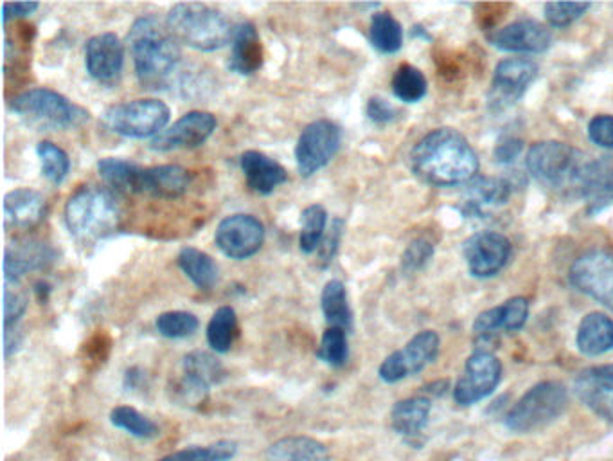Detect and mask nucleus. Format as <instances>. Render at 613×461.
<instances>
[{
    "label": "nucleus",
    "mask_w": 613,
    "mask_h": 461,
    "mask_svg": "<svg viewBox=\"0 0 613 461\" xmlns=\"http://www.w3.org/2000/svg\"><path fill=\"white\" fill-rule=\"evenodd\" d=\"M226 368L209 351H191L183 360V377L173 386V400L187 408L206 402L212 386L226 379Z\"/></svg>",
    "instance_id": "nucleus-9"
},
{
    "label": "nucleus",
    "mask_w": 613,
    "mask_h": 461,
    "mask_svg": "<svg viewBox=\"0 0 613 461\" xmlns=\"http://www.w3.org/2000/svg\"><path fill=\"white\" fill-rule=\"evenodd\" d=\"M489 42L508 53L542 54L551 48L552 34L537 20L522 19L497 29L489 34Z\"/></svg>",
    "instance_id": "nucleus-19"
},
{
    "label": "nucleus",
    "mask_w": 613,
    "mask_h": 461,
    "mask_svg": "<svg viewBox=\"0 0 613 461\" xmlns=\"http://www.w3.org/2000/svg\"><path fill=\"white\" fill-rule=\"evenodd\" d=\"M367 117L376 125H387L398 117V111L384 98H371L367 101Z\"/></svg>",
    "instance_id": "nucleus-49"
},
{
    "label": "nucleus",
    "mask_w": 613,
    "mask_h": 461,
    "mask_svg": "<svg viewBox=\"0 0 613 461\" xmlns=\"http://www.w3.org/2000/svg\"><path fill=\"white\" fill-rule=\"evenodd\" d=\"M589 137L601 148L613 150V115L601 114L589 123Z\"/></svg>",
    "instance_id": "nucleus-48"
},
{
    "label": "nucleus",
    "mask_w": 613,
    "mask_h": 461,
    "mask_svg": "<svg viewBox=\"0 0 613 461\" xmlns=\"http://www.w3.org/2000/svg\"><path fill=\"white\" fill-rule=\"evenodd\" d=\"M238 336V316L232 307H220L207 325V342L216 354H227Z\"/></svg>",
    "instance_id": "nucleus-35"
},
{
    "label": "nucleus",
    "mask_w": 613,
    "mask_h": 461,
    "mask_svg": "<svg viewBox=\"0 0 613 461\" xmlns=\"http://www.w3.org/2000/svg\"><path fill=\"white\" fill-rule=\"evenodd\" d=\"M569 395L565 386L557 380H546L532 386L522 399L515 403L506 417V428L517 434L542 431L565 413Z\"/></svg>",
    "instance_id": "nucleus-7"
},
{
    "label": "nucleus",
    "mask_w": 613,
    "mask_h": 461,
    "mask_svg": "<svg viewBox=\"0 0 613 461\" xmlns=\"http://www.w3.org/2000/svg\"><path fill=\"white\" fill-rule=\"evenodd\" d=\"M240 166L250 189L258 195H270L288 181L287 170L258 150H247L240 157Z\"/></svg>",
    "instance_id": "nucleus-26"
},
{
    "label": "nucleus",
    "mask_w": 613,
    "mask_h": 461,
    "mask_svg": "<svg viewBox=\"0 0 613 461\" xmlns=\"http://www.w3.org/2000/svg\"><path fill=\"white\" fill-rule=\"evenodd\" d=\"M263 43L252 22H241L235 28L229 69L241 76H252L263 68Z\"/></svg>",
    "instance_id": "nucleus-27"
},
{
    "label": "nucleus",
    "mask_w": 613,
    "mask_h": 461,
    "mask_svg": "<svg viewBox=\"0 0 613 461\" xmlns=\"http://www.w3.org/2000/svg\"><path fill=\"white\" fill-rule=\"evenodd\" d=\"M345 224L342 218H333L331 221L330 229L326 230V235L322 238L321 247L316 250V264L321 269H326L333 264L339 247H341L342 236H344Z\"/></svg>",
    "instance_id": "nucleus-46"
},
{
    "label": "nucleus",
    "mask_w": 613,
    "mask_h": 461,
    "mask_svg": "<svg viewBox=\"0 0 613 461\" xmlns=\"http://www.w3.org/2000/svg\"><path fill=\"white\" fill-rule=\"evenodd\" d=\"M434 256V245L427 238H416L407 245L402 256V269L407 274L422 270Z\"/></svg>",
    "instance_id": "nucleus-47"
},
{
    "label": "nucleus",
    "mask_w": 613,
    "mask_h": 461,
    "mask_svg": "<svg viewBox=\"0 0 613 461\" xmlns=\"http://www.w3.org/2000/svg\"><path fill=\"white\" fill-rule=\"evenodd\" d=\"M177 264L200 290H211L218 281L220 270L215 259L197 247H183L178 253Z\"/></svg>",
    "instance_id": "nucleus-33"
},
{
    "label": "nucleus",
    "mask_w": 613,
    "mask_h": 461,
    "mask_svg": "<svg viewBox=\"0 0 613 461\" xmlns=\"http://www.w3.org/2000/svg\"><path fill=\"white\" fill-rule=\"evenodd\" d=\"M590 215H600L613 204V155L590 161L586 168L581 197Z\"/></svg>",
    "instance_id": "nucleus-24"
},
{
    "label": "nucleus",
    "mask_w": 613,
    "mask_h": 461,
    "mask_svg": "<svg viewBox=\"0 0 613 461\" xmlns=\"http://www.w3.org/2000/svg\"><path fill=\"white\" fill-rule=\"evenodd\" d=\"M370 40L380 53H398L403 45V28L391 13H374L371 19Z\"/></svg>",
    "instance_id": "nucleus-36"
},
{
    "label": "nucleus",
    "mask_w": 613,
    "mask_h": 461,
    "mask_svg": "<svg viewBox=\"0 0 613 461\" xmlns=\"http://www.w3.org/2000/svg\"><path fill=\"white\" fill-rule=\"evenodd\" d=\"M86 72L96 82L112 85L121 78L125 68V45L114 33H101L92 37L85 48Z\"/></svg>",
    "instance_id": "nucleus-18"
},
{
    "label": "nucleus",
    "mask_w": 613,
    "mask_h": 461,
    "mask_svg": "<svg viewBox=\"0 0 613 461\" xmlns=\"http://www.w3.org/2000/svg\"><path fill=\"white\" fill-rule=\"evenodd\" d=\"M575 342L583 356L598 357L613 350V319L601 313L583 317Z\"/></svg>",
    "instance_id": "nucleus-29"
},
{
    "label": "nucleus",
    "mask_w": 613,
    "mask_h": 461,
    "mask_svg": "<svg viewBox=\"0 0 613 461\" xmlns=\"http://www.w3.org/2000/svg\"><path fill=\"white\" fill-rule=\"evenodd\" d=\"M200 327L198 317L191 313H184V310H172V313H164L157 317L155 321V328L158 334L168 339H186L191 337L195 331Z\"/></svg>",
    "instance_id": "nucleus-42"
},
{
    "label": "nucleus",
    "mask_w": 613,
    "mask_h": 461,
    "mask_svg": "<svg viewBox=\"0 0 613 461\" xmlns=\"http://www.w3.org/2000/svg\"><path fill=\"white\" fill-rule=\"evenodd\" d=\"M144 380V371L137 366L126 370L125 380H123V386H125L126 391H135V389L141 388Z\"/></svg>",
    "instance_id": "nucleus-52"
},
{
    "label": "nucleus",
    "mask_w": 613,
    "mask_h": 461,
    "mask_svg": "<svg viewBox=\"0 0 613 461\" xmlns=\"http://www.w3.org/2000/svg\"><path fill=\"white\" fill-rule=\"evenodd\" d=\"M347 331L342 328H328L321 339V346L316 350V357L333 368H341L350 359V345H347Z\"/></svg>",
    "instance_id": "nucleus-43"
},
{
    "label": "nucleus",
    "mask_w": 613,
    "mask_h": 461,
    "mask_svg": "<svg viewBox=\"0 0 613 461\" xmlns=\"http://www.w3.org/2000/svg\"><path fill=\"white\" fill-rule=\"evenodd\" d=\"M411 166L430 186H460L477 178L479 157L465 135L445 126L417 141L411 152Z\"/></svg>",
    "instance_id": "nucleus-1"
},
{
    "label": "nucleus",
    "mask_w": 613,
    "mask_h": 461,
    "mask_svg": "<svg viewBox=\"0 0 613 461\" xmlns=\"http://www.w3.org/2000/svg\"><path fill=\"white\" fill-rule=\"evenodd\" d=\"M215 242L227 258H252L264 244L263 222L245 213L227 216L216 227Z\"/></svg>",
    "instance_id": "nucleus-15"
},
{
    "label": "nucleus",
    "mask_w": 613,
    "mask_h": 461,
    "mask_svg": "<svg viewBox=\"0 0 613 461\" xmlns=\"http://www.w3.org/2000/svg\"><path fill=\"white\" fill-rule=\"evenodd\" d=\"M522 141L511 137V140L502 141V143L495 148V158H497L499 163H513L515 158L522 154Z\"/></svg>",
    "instance_id": "nucleus-50"
},
{
    "label": "nucleus",
    "mask_w": 613,
    "mask_h": 461,
    "mask_svg": "<svg viewBox=\"0 0 613 461\" xmlns=\"http://www.w3.org/2000/svg\"><path fill=\"white\" fill-rule=\"evenodd\" d=\"M427 78L419 69L411 63H403L398 71L394 72L393 92L394 96L405 103H417L427 96Z\"/></svg>",
    "instance_id": "nucleus-38"
},
{
    "label": "nucleus",
    "mask_w": 613,
    "mask_h": 461,
    "mask_svg": "<svg viewBox=\"0 0 613 461\" xmlns=\"http://www.w3.org/2000/svg\"><path fill=\"white\" fill-rule=\"evenodd\" d=\"M45 198L31 187H19L4 197L6 229L29 230L45 218Z\"/></svg>",
    "instance_id": "nucleus-23"
},
{
    "label": "nucleus",
    "mask_w": 613,
    "mask_h": 461,
    "mask_svg": "<svg viewBox=\"0 0 613 461\" xmlns=\"http://www.w3.org/2000/svg\"><path fill=\"white\" fill-rule=\"evenodd\" d=\"M11 111L37 130L76 129L89 120V112L45 86L20 92L11 100Z\"/></svg>",
    "instance_id": "nucleus-6"
},
{
    "label": "nucleus",
    "mask_w": 613,
    "mask_h": 461,
    "mask_svg": "<svg viewBox=\"0 0 613 461\" xmlns=\"http://www.w3.org/2000/svg\"><path fill=\"white\" fill-rule=\"evenodd\" d=\"M538 78V65L528 58H508L495 69L489 86V109L502 112L522 100L531 83Z\"/></svg>",
    "instance_id": "nucleus-12"
},
{
    "label": "nucleus",
    "mask_w": 613,
    "mask_h": 461,
    "mask_svg": "<svg viewBox=\"0 0 613 461\" xmlns=\"http://www.w3.org/2000/svg\"><path fill=\"white\" fill-rule=\"evenodd\" d=\"M509 197H511V186L508 181L477 177L468 184L465 198H463V213L485 218L495 209L506 206Z\"/></svg>",
    "instance_id": "nucleus-25"
},
{
    "label": "nucleus",
    "mask_w": 613,
    "mask_h": 461,
    "mask_svg": "<svg viewBox=\"0 0 613 461\" xmlns=\"http://www.w3.org/2000/svg\"><path fill=\"white\" fill-rule=\"evenodd\" d=\"M40 164H42V175L49 183L62 184L71 172V158L67 152L60 148L51 141H42L37 146Z\"/></svg>",
    "instance_id": "nucleus-41"
},
{
    "label": "nucleus",
    "mask_w": 613,
    "mask_h": 461,
    "mask_svg": "<svg viewBox=\"0 0 613 461\" xmlns=\"http://www.w3.org/2000/svg\"><path fill=\"white\" fill-rule=\"evenodd\" d=\"M236 454H238V443L232 440H220L209 445H195L172 452L157 461H230Z\"/></svg>",
    "instance_id": "nucleus-40"
},
{
    "label": "nucleus",
    "mask_w": 613,
    "mask_h": 461,
    "mask_svg": "<svg viewBox=\"0 0 613 461\" xmlns=\"http://www.w3.org/2000/svg\"><path fill=\"white\" fill-rule=\"evenodd\" d=\"M65 222L80 244H97L120 227L121 207L105 187L83 186L65 204Z\"/></svg>",
    "instance_id": "nucleus-4"
},
{
    "label": "nucleus",
    "mask_w": 613,
    "mask_h": 461,
    "mask_svg": "<svg viewBox=\"0 0 613 461\" xmlns=\"http://www.w3.org/2000/svg\"><path fill=\"white\" fill-rule=\"evenodd\" d=\"M28 296L20 290L19 281L4 284V330H13L19 325L20 317L28 310Z\"/></svg>",
    "instance_id": "nucleus-45"
},
{
    "label": "nucleus",
    "mask_w": 613,
    "mask_h": 461,
    "mask_svg": "<svg viewBox=\"0 0 613 461\" xmlns=\"http://www.w3.org/2000/svg\"><path fill=\"white\" fill-rule=\"evenodd\" d=\"M574 391L590 411L613 422V365L592 366L581 371Z\"/></svg>",
    "instance_id": "nucleus-20"
},
{
    "label": "nucleus",
    "mask_w": 613,
    "mask_h": 461,
    "mask_svg": "<svg viewBox=\"0 0 613 461\" xmlns=\"http://www.w3.org/2000/svg\"><path fill=\"white\" fill-rule=\"evenodd\" d=\"M216 129V117L211 112L193 111L184 114L172 126L163 130L152 140L155 152L198 148L211 137Z\"/></svg>",
    "instance_id": "nucleus-17"
},
{
    "label": "nucleus",
    "mask_w": 613,
    "mask_h": 461,
    "mask_svg": "<svg viewBox=\"0 0 613 461\" xmlns=\"http://www.w3.org/2000/svg\"><path fill=\"white\" fill-rule=\"evenodd\" d=\"M502 380V365L489 351H475L468 357L465 371L454 388V399L459 406H474L488 399Z\"/></svg>",
    "instance_id": "nucleus-14"
},
{
    "label": "nucleus",
    "mask_w": 613,
    "mask_h": 461,
    "mask_svg": "<svg viewBox=\"0 0 613 461\" xmlns=\"http://www.w3.org/2000/svg\"><path fill=\"white\" fill-rule=\"evenodd\" d=\"M301 236L299 247L304 255H312L321 247L322 238L326 235L328 213L321 204H312L301 213Z\"/></svg>",
    "instance_id": "nucleus-37"
},
{
    "label": "nucleus",
    "mask_w": 613,
    "mask_h": 461,
    "mask_svg": "<svg viewBox=\"0 0 613 461\" xmlns=\"http://www.w3.org/2000/svg\"><path fill=\"white\" fill-rule=\"evenodd\" d=\"M166 25L177 42L206 53L226 48L235 37V28L226 14L200 2L173 6Z\"/></svg>",
    "instance_id": "nucleus-5"
},
{
    "label": "nucleus",
    "mask_w": 613,
    "mask_h": 461,
    "mask_svg": "<svg viewBox=\"0 0 613 461\" xmlns=\"http://www.w3.org/2000/svg\"><path fill=\"white\" fill-rule=\"evenodd\" d=\"M529 301L526 298H511L500 307L489 308L474 322V336L477 341H489L499 334H515L528 322Z\"/></svg>",
    "instance_id": "nucleus-21"
},
{
    "label": "nucleus",
    "mask_w": 613,
    "mask_h": 461,
    "mask_svg": "<svg viewBox=\"0 0 613 461\" xmlns=\"http://www.w3.org/2000/svg\"><path fill=\"white\" fill-rule=\"evenodd\" d=\"M54 259L56 250L51 245L37 240L17 242L6 249V281H19L28 273L48 269Z\"/></svg>",
    "instance_id": "nucleus-22"
},
{
    "label": "nucleus",
    "mask_w": 613,
    "mask_h": 461,
    "mask_svg": "<svg viewBox=\"0 0 613 461\" xmlns=\"http://www.w3.org/2000/svg\"><path fill=\"white\" fill-rule=\"evenodd\" d=\"M51 293H53V287H51L45 279H40V281L34 284V296H37V299H39L42 305L49 301Z\"/></svg>",
    "instance_id": "nucleus-53"
},
{
    "label": "nucleus",
    "mask_w": 613,
    "mask_h": 461,
    "mask_svg": "<svg viewBox=\"0 0 613 461\" xmlns=\"http://www.w3.org/2000/svg\"><path fill=\"white\" fill-rule=\"evenodd\" d=\"M355 8H359V10H376L380 4H355Z\"/></svg>",
    "instance_id": "nucleus-54"
},
{
    "label": "nucleus",
    "mask_w": 613,
    "mask_h": 461,
    "mask_svg": "<svg viewBox=\"0 0 613 461\" xmlns=\"http://www.w3.org/2000/svg\"><path fill=\"white\" fill-rule=\"evenodd\" d=\"M589 10V2H549L546 4V19L551 28H569Z\"/></svg>",
    "instance_id": "nucleus-44"
},
{
    "label": "nucleus",
    "mask_w": 613,
    "mask_h": 461,
    "mask_svg": "<svg viewBox=\"0 0 613 461\" xmlns=\"http://www.w3.org/2000/svg\"><path fill=\"white\" fill-rule=\"evenodd\" d=\"M430 411L432 402L425 397L399 400L391 411V423L402 437L414 438L427 428Z\"/></svg>",
    "instance_id": "nucleus-31"
},
{
    "label": "nucleus",
    "mask_w": 613,
    "mask_h": 461,
    "mask_svg": "<svg viewBox=\"0 0 613 461\" xmlns=\"http://www.w3.org/2000/svg\"><path fill=\"white\" fill-rule=\"evenodd\" d=\"M111 422L114 428L128 432L132 437L141 438V440H152V438L158 437L157 423L129 406H117L112 409Z\"/></svg>",
    "instance_id": "nucleus-39"
},
{
    "label": "nucleus",
    "mask_w": 613,
    "mask_h": 461,
    "mask_svg": "<svg viewBox=\"0 0 613 461\" xmlns=\"http://www.w3.org/2000/svg\"><path fill=\"white\" fill-rule=\"evenodd\" d=\"M529 173L538 184L561 197H581L590 158L581 150L560 141L532 144L526 157Z\"/></svg>",
    "instance_id": "nucleus-3"
},
{
    "label": "nucleus",
    "mask_w": 613,
    "mask_h": 461,
    "mask_svg": "<svg viewBox=\"0 0 613 461\" xmlns=\"http://www.w3.org/2000/svg\"><path fill=\"white\" fill-rule=\"evenodd\" d=\"M322 314L328 325L350 331L353 328V310L347 299V290L341 279H331L322 288Z\"/></svg>",
    "instance_id": "nucleus-34"
},
{
    "label": "nucleus",
    "mask_w": 613,
    "mask_h": 461,
    "mask_svg": "<svg viewBox=\"0 0 613 461\" xmlns=\"http://www.w3.org/2000/svg\"><path fill=\"white\" fill-rule=\"evenodd\" d=\"M511 242L497 230H480L465 242V259L475 278H493L508 265Z\"/></svg>",
    "instance_id": "nucleus-16"
},
{
    "label": "nucleus",
    "mask_w": 613,
    "mask_h": 461,
    "mask_svg": "<svg viewBox=\"0 0 613 461\" xmlns=\"http://www.w3.org/2000/svg\"><path fill=\"white\" fill-rule=\"evenodd\" d=\"M143 170L139 164L121 157H105L97 163L101 178L117 193H141Z\"/></svg>",
    "instance_id": "nucleus-32"
},
{
    "label": "nucleus",
    "mask_w": 613,
    "mask_h": 461,
    "mask_svg": "<svg viewBox=\"0 0 613 461\" xmlns=\"http://www.w3.org/2000/svg\"><path fill=\"white\" fill-rule=\"evenodd\" d=\"M39 2H14V4H4V24L10 22L11 17L13 19H25L29 14H33L39 10Z\"/></svg>",
    "instance_id": "nucleus-51"
},
{
    "label": "nucleus",
    "mask_w": 613,
    "mask_h": 461,
    "mask_svg": "<svg viewBox=\"0 0 613 461\" xmlns=\"http://www.w3.org/2000/svg\"><path fill=\"white\" fill-rule=\"evenodd\" d=\"M264 461H331V454L315 438L287 437L267 449Z\"/></svg>",
    "instance_id": "nucleus-30"
},
{
    "label": "nucleus",
    "mask_w": 613,
    "mask_h": 461,
    "mask_svg": "<svg viewBox=\"0 0 613 461\" xmlns=\"http://www.w3.org/2000/svg\"><path fill=\"white\" fill-rule=\"evenodd\" d=\"M169 106L160 100H134L106 109L103 125L123 137L146 140L157 137L169 123Z\"/></svg>",
    "instance_id": "nucleus-8"
},
{
    "label": "nucleus",
    "mask_w": 613,
    "mask_h": 461,
    "mask_svg": "<svg viewBox=\"0 0 613 461\" xmlns=\"http://www.w3.org/2000/svg\"><path fill=\"white\" fill-rule=\"evenodd\" d=\"M129 54L135 74L149 91H163L175 82L183 53L168 25L148 14L135 20L128 33Z\"/></svg>",
    "instance_id": "nucleus-2"
},
{
    "label": "nucleus",
    "mask_w": 613,
    "mask_h": 461,
    "mask_svg": "<svg viewBox=\"0 0 613 461\" xmlns=\"http://www.w3.org/2000/svg\"><path fill=\"white\" fill-rule=\"evenodd\" d=\"M569 278L580 293L613 310V253L589 250L581 255L572 264Z\"/></svg>",
    "instance_id": "nucleus-13"
},
{
    "label": "nucleus",
    "mask_w": 613,
    "mask_h": 461,
    "mask_svg": "<svg viewBox=\"0 0 613 461\" xmlns=\"http://www.w3.org/2000/svg\"><path fill=\"white\" fill-rule=\"evenodd\" d=\"M439 346L441 339L436 331H419L402 350L394 351L382 362L378 370L380 379L387 385H396L399 380L419 373L437 359Z\"/></svg>",
    "instance_id": "nucleus-11"
},
{
    "label": "nucleus",
    "mask_w": 613,
    "mask_h": 461,
    "mask_svg": "<svg viewBox=\"0 0 613 461\" xmlns=\"http://www.w3.org/2000/svg\"><path fill=\"white\" fill-rule=\"evenodd\" d=\"M191 184V173L178 164H163L143 170L141 193H148L157 198H178Z\"/></svg>",
    "instance_id": "nucleus-28"
},
{
    "label": "nucleus",
    "mask_w": 613,
    "mask_h": 461,
    "mask_svg": "<svg viewBox=\"0 0 613 461\" xmlns=\"http://www.w3.org/2000/svg\"><path fill=\"white\" fill-rule=\"evenodd\" d=\"M341 129L333 121H313L302 130L295 146V161L302 177H312L316 172L326 168L341 148Z\"/></svg>",
    "instance_id": "nucleus-10"
}]
</instances>
